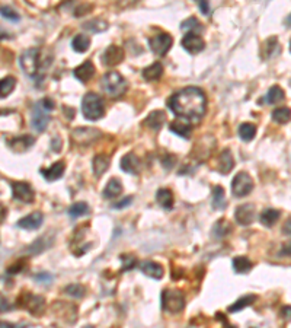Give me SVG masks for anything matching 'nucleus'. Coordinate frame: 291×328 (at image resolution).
Segmentation results:
<instances>
[{
  "label": "nucleus",
  "instance_id": "obj_38",
  "mask_svg": "<svg viewBox=\"0 0 291 328\" xmlns=\"http://www.w3.org/2000/svg\"><path fill=\"white\" fill-rule=\"evenodd\" d=\"M230 231H232L230 222L226 220V219H220V220L214 225V228H213V235H214V238L220 239V238L226 237Z\"/></svg>",
  "mask_w": 291,
  "mask_h": 328
},
{
  "label": "nucleus",
  "instance_id": "obj_30",
  "mask_svg": "<svg viewBox=\"0 0 291 328\" xmlns=\"http://www.w3.org/2000/svg\"><path fill=\"white\" fill-rule=\"evenodd\" d=\"M284 98H286V93H284V91L278 86V85H274V86H271L270 88V91H268V93L265 95V99H259V102H262V101H267L268 104H273V105H275V104H278V102H281V101H284Z\"/></svg>",
  "mask_w": 291,
  "mask_h": 328
},
{
  "label": "nucleus",
  "instance_id": "obj_22",
  "mask_svg": "<svg viewBox=\"0 0 291 328\" xmlns=\"http://www.w3.org/2000/svg\"><path fill=\"white\" fill-rule=\"evenodd\" d=\"M235 166V159H233V155L229 149H224L222 153H220V158H219V172L220 174H229Z\"/></svg>",
  "mask_w": 291,
  "mask_h": 328
},
{
  "label": "nucleus",
  "instance_id": "obj_13",
  "mask_svg": "<svg viewBox=\"0 0 291 328\" xmlns=\"http://www.w3.org/2000/svg\"><path fill=\"white\" fill-rule=\"evenodd\" d=\"M235 219L239 225L242 226H248L254 222L255 219V206L254 204H242L236 209L235 212Z\"/></svg>",
  "mask_w": 291,
  "mask_h": 328
},
{
  "label": "nucleus",
  "instance_id": "obj_44",
  "mask_svg": "<svg viewBox=\"0 0 291 328\" xmlns=\"http://www.w3.org/2000/svg\"><path fill=\"white\" fill-rule=\"evenodd\" d=\"M121 258V263H122V272H130L136 267L137 264V260L134 255H130V254H124L120 257Z\"/></svg>",
  "mask_w": 291,
  "mask_h": 328
},
{
  "label": "nucleus",
  "instance_id": "obj_52",
  "mask_svg": "<svg viewBox=\"0 0 291 328\" xmlns=\"http://www.w3.org/2000/svg\"><path fill=\"white\" fill-rule=\"evenodd\" d=\"M20 272H22V264H15V266H10L7 269L9 274H16V273H20Z\"/></svg>",
  "mask_w": 291,
  "mask_h": 328
},
{
  "label": "nucleus",
  "instance_id": "obj_58",
  "mask_svg": "<svg viewBox=\"0 0 291 328\" xmlns=\"http://www.w3.org/2000/svg\"><path fill=\"white\" fill-rule=\"evenodd\" d=\"M83 328H93V327H90V326H87V327H83Z\"/></svg>",
  "mask_w": 291,
  "mask_h": 328
},
{
  "label": "nucleus",
  "instance_id": "obj_39",
  "mask_svg": "<svg viewBox=\"0 0 291 328\" xmlns=\"http://www.w3.org/2000/svg\"><path fill=\"white\" fill-rule=\"evenodd\" d=\"M255 301H257V296H255V295H246V296H242L239 301H236L233 305L229 307V312H238V311H242L243 308L252 305Z\"/></svg>",
  "mask_w": 291,
  "mask_h": 328
},
{
  "label": "nucleus",
  "instance_id": "obj_24",
  "mask_svg": "<svg viewBox=\"0 0 291 328\" xmlns=\"http://www.w3.org/2000/svg\"><path fill=\"white\" fill-rule=\"evenodd\" d=\"M109 164H111V159L105 155H96L92 161V168H93V174L96 177H101L103 175L108 168H109Z\"/></svg>",
  "mask_w": 291,
  "mask_h": 328
},
{
  "label": "nucleus",
  "instance_id": "obj_6",
  "mask_svg": "<svg viewBox=\"0 0 291 328\" xmlns=\"http://www.w3.org/2000/svg\"><path fill=\"white\" fill-rule=\"evenodd\" d=\"M254 190V180L245 171L235 175L232 181V193L235 197H246Z\"/></svg>",
  "mask_w": 291,
  "mask_h": 328
},
{
  "label": "nucleus",
  "instance_id": "obj_20",
  "mask_svg": "<svg viewBox=\"0 0 291 328\" xmlns=\"http://www.w3.org/2000/svg\"><path fill=\"white\" fill-rule=\"evenodd\" d=\"M54 242V235L51 237V234H45L44 237L38 238L35 242H32L29 245V248L26 250V253L29 254H39V253H44L45 250H48Z\"/></svg>",
  "mask_w": 291,
  "mask_h": 328
},
{
  "label": "nucleus",
  "instance_id": "obj_36",
  "mask_svg": "<svg viewBox=\"0 0 291 328\" xmlns=\"http://www.w3.org/2000/svg\"><path fill=\"white\" fill-rule=\"evenodd\" d=\"M89 45H90V38L83 34H79L71 39V47L76 53H85L89 48Z\"/></svg>",
  "mask_w": 291,
  "mask_h": 328
},
{
  "label": "nucleus",
  "instance_id": "obj_45",
  "mask_svg": "<svg viewBox=\"0 0 291 328\" xmlns=\"http://www.w3.org/2000/svg\"><path fill=\"white\" fill-rule=\"evenodd\" d=\"M1 16L6 18V19H9V20H13V22H17L20 19V16L17 15V12L13 10L9 6H1Z\"/></svg>",
  "mask_w": 291,
  "mask_h": 328
},
{
  "label": "nucleus",
  "instance_id": "obj_17",
  "mask_svg": "<svg viewBox=\"0 0 291 328\" xmlns=\"http://www.w3.org/2000/svg\"><path fill=\"white\" fill-rule=\"evenodd\" d=\"M42 220H44V216L41 212H34L22 219L17 220V226L22 228V229H28V231H34V229H38L41 225H42Z\"/></svg>",
  "mask_w": 291,
  "mask_h": 328
},
{
  "label": "nucleus",
  "instance_id": "obj_8",
  "mask_svg": "<svg viewBox=\"0 0 291 328\" xmlns=\"http://www.w3.org/2000/svg\"><path fill=\"white\" fill-rule=\"evenodd\" d=\"M172 42H173L172 35L166 34V32H162V34H157V35L149 38V47L157 55H165L171 50Z\"/></svg>",
  "mask_w": 291,
  "mask_h": 328
},
{
  "label": "nucleus",
  "instance_id": "obj_40",
  "mask_svg": "<svg viewBox=\"0 0 291 328\" xmlns=\"http://www.w3.org/2000/svg\"><path fill=\"white\" fill-rule=\"evenodd\" d=\"M16 86V79L13 76H6L1 79L0 82V96L1 98H6L12 93V91L15 89Z\"/></svg>",
  "mask_w": 291,
  "mask_h": 328
},
{
  "label": "nucleus",
  "instance_id": "obj_48",
  "mask_svg": "<svg viewBox=\"0 0 291 328\" xmlns=\"http://www.w3.org/2000/svg\"><path fill=\"white\" fill-rule=\"evenodd\" d=\"M45 111H52L54 109V101L51 99V98H44L42 101H39L38 102Z\"/></svg>",
  "mask_w": 291,
  "mask_h": 328
},
{
  "label": "nucleus",
  "instance_id": "obj_59",
  "mask_svg": "<svg viewBox=\"0 0 291 328\" xmlns=\"http://www.w3.org/2000/svg\"><path fill=\"white\" fill-rule=\"evenodd\" d=\"M290 51H291V41H290Z\"/></svg>",
  "mask_w": 291,
  "mask_h": 328
},
{
  "label": "nucleus",
  "instance_id": "obj_33",
  "mask_svg": "<svg viewBox=\"0 0 291 328\" xmlns=\"http://www.w3.org/2000/svg\"><path fill=\"white\" fill-rule=\"evenodd\" d=\"M181 29L185 31L187 34H197V32L203 31V25L195 16H191L181 23Z\"/></svg>",
  "mask_w": 291,
  "mask_h": 328
},
{
  "label": "nucleus",
  "instance_id": "obj_12",
  "mask_svg": "<svg viewBox=\"0 0 291 328\" xmlns=\"http://www.w3.org/2000/svg\"><path fill=\"white\" fill-rule=\"evenodd\" d=\"M48 123H50V115L47 114V111L39 105V104H36L35 107H34V111H32V118H31V124H32V127L36 130V131H44L45 128H47V126H48Z\"/></svg>",
  "mask_w": 291,
  "mask_h": 328
},
{
  "label": "nucleus",
  "instance_id": "obj_21",
  "mask_svg": "<svg viewBox=\"0 0 291 328\" xmlns=\"http://www.w3.org/2000/svg\"><path fill=\"white\" fill-rule=\"evenodd\" d=\"M169 128H171L172 133L178 134V136L182 137V139H188L189 134H191V130H192L191 121H188V120H185V118H178V120L172 121L171 126H169Z\"/></svg>",
  "mask_w": 291,
  "mask_h": 328
},
{
  "label": "nucleus",
  "instance_id": "obj_54",
  "mask_svg": "<svg viewBox=\"0 0 291 328\" xmlns=\"http://www.w3.org/2000/svg\"><path fill=\"white\" fill-rule=\"evenodd\" d=\"M280 254H281V255H291V241L290 242H287L286 245H283V250H281Z\"/></svg>",
  "mask_w": 291,
  "mask_h": 328
},
{
  "label": "nucleus",
  "instance_id": "obj_16",
  "mask_svg": "<svg viewBox=\"0 0 291 328\" xmlns=\"http://www.w3.org/2000/svg\"><path fill=\"white\" fill-rule=\"evenodd\" d=\"M120 168L127 174H138L141 169V161L137 155L127 153L125 156H122Z\"/></svg>",
  "mask_w": 291,
  "mask_h": 328
},
{
  "label": "nucleus",
  "instance_id": "obj_53",
  "mask_svg": "<svg viewBox=\"0 0 291 328\" xmlns=\"http://www.w3.org/2000/svg\"><path fill=\"white\" fill-rule=\"evenodd\" d=\"M283 232H284L286 235H291V216L286 220V223H284V226H283Z\"/></svg>",
  "mask_w": 291,
  "mask_h": 328
},
{
  "label": "nucleus",
  "instance_id": "obj_2",
  "mask_svg": "<svg viewBox=\"0 0 291 328\" xmlns=\"http://www.w3.org/2000/svg\"><path fill=\"white\" fill-rule=\"evenodd\" d=\"M82 112L86 120L96 121L105 115V102L103 99L95 93V92H87L83 99H82Z\"/></svg>",
  "mask_w": 291,
  "mask_h": 328
},
{
  "label": "nucleus",
  "instance_id": "obj_5",
  "mask_svg": "<svg viewBox=\"0 0 291 328\" xmlns=\"http://www.w3.org/2000/svg\"><path fill=\"white\" fill-rule=\"evenodd\" d=\"M19 64L28 76H35L39 67V50L29 48L23 51L19 57Z\"/></svg>",
  "mask_w": 291,
  "mask_h": 328
},
{
  "label": "nucleus",
  "instance_id": "obj_31",
  "mask_svg": "<svg viewBox=\"0 0 291 328\" xmlns=\"http://www.w3.org/2000/svg\"><path fill=\"white\" fill-rule=\"evenodd\" d=\"M252 267H254V263L248 257L240 255V257H235L233 258V269H235L236 273H240V274L249 273L252 270Z\"/></svg>",
  "mask_w": 291,
  "mask_h": 328
},
{
  "label": "nucleus",
  "instance_id": "obj_55",
  "mask_svg": "<svg viewBox=\"0 0 291 328\" xmlns=\"http://www.w3.org/2000/svg\"><path fill=\"white\" fill-rule=\"evenodd\" d=\"M63 112L67 114L68 120H73V114H74V109H71L70 107H63Z\"/></svg>",
  "mask_w": 291,
  "mask_h": 328
},
{
  "label": "nucleus",
  "instance_id": "obj_47",
  "mask_svg": "<svg viewBox=\"0 0 291 328\" xmlns=\"http://www.w3.org/2000/svg\"><path fill=\"white\" fill-rule=\"evenodd\" d=\"M38 283H44V285H50L51 282H52V276L51 274H48V273H39V274H36L35 277H34Z\"/></svg>",
  "mask_w": 291,
  "mask_h": 328
},
{
  "label": "nucleus",
  "instance_id": "obj_15",
  "mask_svg": "<svg viewBox=\"0 0 291 328\" xmlns=\"http://www.w3.org/2000/svg\"><path fill=\"white\" fill-rule=\"evenodd\" d=\"M165 121H166V114H165V111L156 109V111H152V112L147 115V118L143 121V126L147 127V128H150L152 131H159V130L162 128V126L165 124Z\"/></svg>",
  "mask_w": 291,
  "mask_h": 328
},
{
  "label": "nucleus",
  "instance_id": "obj_56",
  "mask_svg": "<svg viewBox=\"0 0 291 328\" xmlns=\"http://www.w3.org/2000/svg\"><path fill=\"white\" fill-rule=\"evenodd\" d=\"M52 143H54V146H51V147H52V149H54V150H55V152H58V150H60V145H61V142H60V139H58V137H55V139H54V142H52ZM52 143H51V145H52Z\"/></svg>",
  "mask_w": 291,
  "mask_h": 328
},
{
  "label": "nucleus",
  "instance_id": "obj_35",
  "mask_svg": "<svg viewBox=\"0 0 291 328\" xmlns=\"http://www.w3.org/2000/svg\"><path fill=\"white\" fill-rule=\"evenodd\" d=\"M226 199H224V190L222 185H216L213 188V209L223 210L226 207Z\"/></svg>",
  "mask_w": 291,
  "mask_h": 328
},
{
  "label": "nucleus",
  "instance_id": "obj_28",
  "mask_svg": "<svg viewBox=\"0 0 291 328\" xmlns=\"http://www.w3.org/2000/svg\"><path fill=\"white\" fill-rule=\"evenodd\" d=\"M280 216H281L280 210H277V209H265V210L261 213L259 220H261V223H262L264 226L273 228V226L278 222Z\"/></svg>",
  "mask_w": 291,
  "mask_h": 328
},
{
  "label": "nucleus",
  "instance_id": "obj_10",
  "mask_svg": "<svg viewBox=\"0 0 291 328\" xmlns=\"http://www.w3.org/2000/svg\"><path fill=\"white\" fill-rule=\"evenodd\" d=\"M102 63L106 67H114L118 66L124 60V50L118 45H109L101 55Z\"/></svg>",
  "mask_w": 291,
  "mask_h": 328
},
{
  "label": "nucleus",
  "instance_id": "obj_57",
  "mask_svg": "<svg viewBox=\"0 0 291 328\" xmlns=\"http://www.w3.org/2000/svg\"><path fill=\"white\" fill-rule=\"evenodd\" d=\"M287 25H289V26H291V16H289V18H287Z\"/></svg>",
  "mask_w": 291,
  "mask_h": 328
},
{
  "label": "nucleus",
  "instance_id": "obj_23",
  "mask_svg": "<svg viewBox=\"0 0 291 328\" xmlns=\"http://www.w3.org/2000/svg\"><path fill=\"white\" fill-rule=\"evenodd\" d=\"M32 145H34V137L29 136V134L20 136V137H15V139H12V140L9 142L10 149H13V150L17 152V153L28 150Z\"/></svg>",
  "mask_w": 291,
  "mask_h": 328
},
{
  "label": "nucleus",
  "instance_id": "obj_1",
  "mask_svg": "<svg viewBox=\"0 0 291 328\" xmlns=\"http://www.w3.org/2000/svg\"><path fill=\"white\" fill-rule=\"evenodd\" d=\"M168 107L175 115L188 121L200 123L205 114L207 98L201 88L188 86L173 93L168 99Z\"/></svg>",
  "mask_w": 291,
  "mask_h": 328
},
{
  "label": "nucleus",
  "instance_id": "obj_46",
  "mask_svg": "<svg viewBox=\"0 0 291 328\" xmlns=\"http://www.w3.org/2000/svg\"><path fill=\"white\" fill-rule=\"evenodd\" d=\"M175 164H176V156H173V155H166L162 158V165L165 169H172L175 166Z\"/></svg>",
  "mask_w": 291,
  "mask_h": 328
},
{
  "label": "nucleus",
  "instance_id": "obj_19",
  "mask_svg": "<svg viewBox=\"0 0 291 328\" xmlns=\"http://www.w3.org/2000/svg\"><path fill=\"white\" fill-rule=\"evenodd\" d=\"M64 171H66V164H64V161H58V162L52 164L50 168L41 169L39 172L44 175V178H45L47 181H57V180L61 178V175L64 174Z\"/></svg>",
  "mask_w": 291,
  "mask_h": 328
},
{
  "label": "nucleus",
  "instance_id": "obj_26",
  "mask_svg": "<svg viewBox=\"0 0 291 328\" xmlns=\"http://www.w3.org/2000/svg\"><path fill=\"white\" fill-rule=\"evenodd\" d=\"M156 201L165 209V210H172L173 207V194L168 188H160L156 193Z\"/></svg>",
  "mask_w": 291,
  "mask_h": 328
},
{
  "label": "nucleus",
  "instance_id": "obj_51",
  "mask_svg": "<svg viewBox=\"0 0 291 328\" xmlns=\"http://www.w3.org/2000/svg\"><path fill=\"white\" fill-rule=\"evenodd\" d=\"M198 6H200L203 13L210 15V4H208V1H198Z\"/></svg>",
  "mask_w": 291,
  "mask_h": 328
},
{
  "label": "nucleus",
  "instance_id": "obj_50",
  "mask_svg": "<svg viewBox=\"0 0 291 328\" xmlns=\"http://www.w3.org/2000/svg\"><path fill=\"white\" fill-rule=\"evenodd\" d=\"M280 317H281L283 320H286V321H291V307L290 305H286V307H283V308H281V311H280Z\"/></svg>",
  "mask_w": 291,
  "mask_h": 328
},
{
  "label": "nucleus",
  "instance_id": "obj_41",
  "mask_svg": "<svg viewBox=\"0 0 291 328\" xmlns=\"http://www.w3.org/2000/svg\"><path fill=\"white\" fill-rule=\"evenodd\" d=\"M277 48H278V39H277V36H270L264 42L261 54L264 55V58L268 60V58H271L274 55V50H277Z\"/></svg>",
  "mask_w": 291,
  "mask_h": 328
},
{
  "label": "nucleus",
  "instance_id": "obj_7",
  "mask_svg": "<svg viewBox=\"0 0 291 328\" xmlns=\"http://www.w3.org/2000/svg\"><path fill=\"white\" fill-rule=\"evenodd\" d=\"M19 304L22 308H25L29 314L35 317L41 315L45 310V299L34 293H23L19 299Z\"/></svg>",
  "mask_w": 291,
  "mask_h": 328
},
{
  "label": "nucleus",
  "instance_id": "obj_27",
  "mask_svg": "<svg viewBox=\"0 0 291 328\" xmlns=\"http://www.w3.org/2000/svg\"><path fill=\"white\" fill-rule=\"evenodd\" d=\"M99 134L101 133H98L96 128H83V127H80V128H74V131H73V137L76 140L87 142V143H90L92 140L99 137Z\"/></svg>",
  "mask_w": 291,
  "mask_h": 328
},
{
  "label": "nucleus",
  "instance_id": "obj_18",
  "mask_svg": "<svg viewBox=\"0 0 291 328\" xmlns=\"http://www.w3.org/2000/svg\"><path fill=\"white\" fill-rule=\"evenodd\" d=\"M140 270H141L143 274H146L147 277L154 279V280H160L165 274L163 267L160 264H157L154 261H149V260L140 263Z\"/></svg>",
  "mask_w": 291,
  "mask_h": 328
},
{
  "label": "nucleus",
  "instance_id": "obj_34",
  "mask_svg": "<svg viewBox=\"0 0 291 328\" xmlns=\"http://www.w3.org/2000/svg\"><path fill=\"white\" fill-rule=\"evenodd\" d=\"M239 137L243 142H251L257 136V126L252 123H243L239 126Z\"/></svg>",
  "mask_w": 291,
  "mask_h": 328
},
{
  "label": "nucleus",
  "instance_id": "obj_32",
  "mask_svg": "<svg viewBox=\"0 0 291 328\" xmlns=\"http://www.w3.org/2000/svg\"><path fill=\"white\" fill-rule=\"evenodd\" d=\"M83 28L89 32H95V34H99V32H103L108 29V22L103 20V19H99V18H95V19H90L87 20L86 23H83Z\"/></svg>",
  "mask_w": 291,
  "mask_h": 328
},
{
  "label": "nucleus",
  "instance_id": "obj_4",
  "mask_svg": "<svg viewBox=\"0 0 291 328\" xmlns=\"http://www.w3.org/2000/svg\"><path fill=\"white\" fill-rule=\"evenodd\" d=\"M160 304H162V310L163 311L171 312V314H178L185 307V298H184V295L179 291L165 289L162 292Z\"/></svg>",
  "mask_w": 291,
  "mask_h": 328
},
{
  "label": "nucleus",
  "instance_id": "obj_9",
  "mask_svg": "<svg viewBox=\"0 0 291 328\" xmlns=\"http://www.w3.org/2000/svg\"><path fill=\"white\" fill-rule=\"evenodd\" d=\"M12 194L15 200H19L22 203H32L35 199V193L32 187L25 181H16L12 184Z\"/></svg>",
  "mask_w": 291,
  "mask_h": 328
},
{
  "label": "nucleus",
  "instance_id": "obj_49",
  "mask_svg": "<svg viewBox=\"0 0 291 328\" xmlns=\"http://www.w3.org/2000/svg\"><path fill=\"white\" fill-rule=\"evenodd\" d=\"M131 203H133V197H131V196H127V197H124L121 201L115 203V204H114V207H115V209H124V207L130 206Z\"/></svg>",
  "mask_w": 291,
  "mask_h": 328
},
{
  "label": "nucleus",
  "instance_id": "obj_42",
  "mask_svg": "<svg viewBox=\"0 0 291 328\" xmlns=\"http://www.w3.org/2000/svg\"><path fill=\"white\" fill-rule=\"evenodd\" d=\"M89 213V206L83 201H79V203H74L70 206L68 209V215L71 218H80V216H85Z\"/></svg>",
  "mask_w": 291,
  "mask_h": 328
},
{
  "label": "nucleus",
  "instance_id": "obj_25",
  "mask_svg": "<svg viewBox=\"0 0 291 328\" xmlns=\"http://www.w3.org/2000/svg\"><path fill=\"white\" fill-rule=\"evenodd\" d=\"M141 74H143V77H144L147 82L159 80V79L162 77V74H163V66H162V63L156 61V63L150 64L149 67H146V69L143 70Z\"/></svg>",
  "mask_w": 291,
  "mask_h": 328
},
{
  "label": "nucleus",
  "instance_id": "obj_14",
  "mask_svg": "<svg viewBox=\"0 0 291 328\" xmlns=\"http://www.w3.org/2000/svg\"><path fill=\"white\" fill-rule=\"evenodd\" d=\"M95 72H96V69H95L93 63L90 60H86L85 63H82L80 66H77L73 70V74L80 83H87L93 77Z\"/></svg>",
  "mask_w": 291,
  "mask_h": 328
},
{
  "label": "nucleus",
  "instance_id": "obj_37",
  "mask_svg": "<svg viewBox=\"0 0 291 328\" xmlns=\"http://www.w3.org/2000/svg\"><path fill=\"white\" fill-rule=\"evenodd\" d=\"M273 120L278 124H286L291 120V109L289 107H280V108H275L271 114Z\"/></svg>",
  "mask_w": 291,
  "mask_h": 328
},
{
  "label": "nucleus",
  "instance_id": "obj_3",
  "mask_svg": "<svg viewBox=\"0 0 291 328\" xmlns=\"http://www.w3.org/2000/svg\"><path fill=\"white\" fill-rule=\"evenodd\" d=\"M127 80L118 72H108L102 77V89L109 98H121L127 92Z\"/></svg>",
  "mask_w": 291,
  "mask_h": 328
},
{
  "label": "nucleus",
  "instance_id": "obj_11",
  "mask_svg": "<svg viewBox=\"0 0 291 328\" xmlns=\"http://www.w3.org/2000/svg\"><path fill=\"white\" fill-rule=\"evenodd\" d=\"M181 44L189 54H198L205 48V42L198 34H185Z\"/></svg>",
  "mask_w": 291,
  "mask_h": 328
},
{
  "label": "nucleus",
  "instance_id": "obj_29",
  "mask_svg": "<svg viewBox=\"0 0 291 328\" xmlns=\"http://www.w3.org/2000/svg\"><path fill=\"white\" fill-rule=\"evenodd\" d=\"M122 191V184L118 178H111L103 188V197L105 199H115L121 194Z\"/></svg>",
  "mask_w": 291,
  "mask_h": 328
},
{
  "label": "nucleus",
  "instance_id": "obj_43",
  "mask_svg": "<svg viewBox=\"0 0 291 328\" xmlns=\"http://www.w3.org/2000/svg\"><path fill=\"white\" fill-rule=\"evenodd\" d=\"M64 293H67L73 298H83L86 293V289L79 283H73V285H68L64 288Z\"/></svg>",
  "mask_w": 291,
  "mask_h": 328
}]
</instances>
